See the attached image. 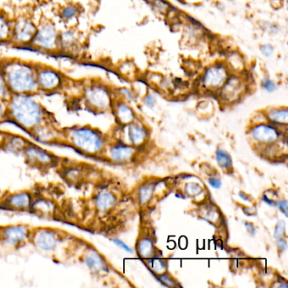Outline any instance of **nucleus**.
<instances>
[{"label": "nucleus", "mask_w": 288, "mask_h": 288, "mask_svg": "<svg viewBox=\"0 0 288 288\" xmlns=\"http://www.w3.org/2000/svg\"><path fill=\"white\" fill-rule=\"evenodd\" d=\"M36 95H11L5 122L15 125L32 139L53 146L60 125L53 113L36 99Z\"/></svg>", "instance_id": "1"}, {"label": "nucleus", "mask_w": 288, "mask_h": 288, "mask_svg": "<svg viewBox=\"0 0 288 288\" xmlns=\"http://www.w3.org/2000/svg\"><path fill=\"white\" fill-rule=\"evenodd\" d=\"M106 135L89 125H75L60 127L53 146L67 147L81 156L100 158L107 149Z\"/></svg>", "instance_id": "2"}, {"label": "nucleus", "mask_w": 288, "mask_h": 288, "mask_svg": "<svg viewBox=\"0 0 288 288\" xmlns=\"http://www.w3.org/2000/svg\"><path fill=\"white\" fill-rule=\"evenodd\" d=\"M0 69L11 95H38L36 65L13 58L0 62Z\"/></svg>", "instance_id": "3"}, {"label": "nucleus", "mask_w": 288, "mask_h": 288, "mask_svg": "<svg viewBox=\"0 0 288 288\" xmlns=\"http://www.w3.org/2000/svg\"><path fill=\"white\" fill-rule=\"evenodd\" d=\"M82 242L70 233L51 227H31L29 243L45 255H58V252L72 250L79 255Z\"/></svg>", "instance_id": "4"}, {"label": "nucleus", "mask_w": 288, "mask_h": 288, "mask_svg": "<svg viewBox=\"0 0 288 288\" xmlns=\"http://www.w3.org/2000/svg\"><path fill=\"white\" fill-rule=\"evenodd\" d=\"M19 155L23 156L27 166L43 173L57 170L64 159L44 147H39L29 139Z\"/></svg>", "instance_id": "5"}, {"label": "nucleus", "mask_w": 288, "mask_h": 288, "mask_svg": "<svg viewBox=\"0 0 288 288\" xmlns=\"http://www.w3.org/2000/svg\"><path fill=\"white\" fill-rule=\"evenodd\" d=\"M81 101L85 109L94 113H102L112 106L110 91L99 83H91L85 87Z\"/></svg>", "instance_id": "6"}, {"label": "nucleus", "mask_w": 288, "mask_h": 288, "mask_svg": "<svg viewBox=\"0 0 288 288\" xmlns=\"http://www.w3.org/2000/svg\"><path fill=\"white\" fill-rule=\"evenodd\" d=\"M59 31L56 26L47 22L37 26L30 46L43 52L53 53L59 50Z\"/></svg>", "instance_id": "7"}, {"label": "nucleus", "mask_w": 288, "mask_h": 288, "mask_svg": "<svg viewBox=\"0 0 288 288\" xmlns=\"http://www.w3.org/2000/svg\"><path fill=\"white\" fill-rule=\"evenodd\" d=\"M64 75L53 68L36 65V85L39 94H53L64 88Z\"/></svg>", "instance_id": "8"}, {"label": "nucleus", "mask_w": 288, "mask_h": 288, "mask_svg": "<svg viewBox=\"0 0 288 288\" xmlns=\"http://www.w3.org/2000/svg\"><path fill=\"white\" fill-rule=\"evenodd\" d=\"M31 229L27 224L0 226V243L16 249L24 247L29 243Z\"/></svg>", "instance_id": "9"}, {"label": "nucleus", "mask_w": 288, "mask_h": 288, "mask_svg": "<svg viewBox=\"0 0 288 288\" xmlns=\"http://www.w3.org/2000/svg\"><path fill=\"white\" fill-rule=\"evenodd\" d=\"M33 193L30 190L0 195V208L13 212H30L34 199Z\"/></svg>", "instance_id": "10"}, {"label": "nucleus", "mask_w": 288, "mask_h": 288, "mask_svg": "<svg viewBox=\"0 0 288 288\" xmlns=\"http://www.w3.org/2000/svg\"><path fill=\"white\" fill-rule=\"evenodd\" d=\"M36 26L31 19L26 17H19L13 22L12 33L10 42L19 46H27L31 44L35 34Z\"/></svg>", "instance_id": "11"}, {"label": "nucleus", "mask_w": 288, "mask_h": 288, "mask_svg": "<svg viewBox=\"0 0 288 288\" xmlns=\"http://www.w3.org/2000/svg\"><path fill=\"white\" fill-rule=\"evenodd\" d=\"M228 79V73L224 65H215L208 68L202 77V86L210 91L221 89Z\"/></svg>", "instance_id": "12"}, {"label": "nucleus", "mask_w": 288, "mask_h": 288, "mask_svg": "<svg viewBox=\"0 0 288 288\" xmlns=\"http://www.w3.org/2000/svg\"><path fill=\"white\" fill-rule=\"evenodd\" d=\"M80 259L94 275H101L108 272L104 257L94 248L85 246L80 254Z\"/></svg>", "instance_id": "13"}, {"label": "nucleus", "mask_w": 288, "mask_h": 288, "mask_svg": "<svg viewBox=\"0 0 288 288\" xmlns=\"http://www.w3.org/2000/svg\"><path fill=\"white\" fill-rule=\"evenodd\" d=\"M250 135L252 139L259 144H273L279 138V132L276 128L264 124L253 128Z\"/></svg>", "instance_id": "14"}, {"label": "nucleus", "mask_w": 288, "mask_h": 288, "mask_svg": "<svg viewBox=\"0 0 288 288\" xmlns=\"http://www.w3.org/2000/svg\"><path fill=\"white\" fill-rule=\"evenodd\" d=\"M94 207L100 213L108 212L115 207L117 198L113 193L106 190H99L92 197Z\"/></svg>", "instance_id": "15"}, {"label": "nucleus", "mask_w": 288, "mask_h": 288, "mask_svg": "<svg viewBox=\"0 0 288 288\" xmlns=\"http://www.w3.org/2000/svg\"><path fill=\"white\" fill-rule=\"evenodd\" d=\"M106 152H108V158L110 159L111 161L116 163H122L125 161H130V159L132 158L134 149L133 147L127 145L118 143L110 147L108 152L106 151L105 153Z\"/></svg>", "instance_id": "16"}, {"label": "nucleus", "mask_w": 288, "mask_h": 288, "mask_svg": "<svg viewBox=\"0 0 288 288\" xmlns=\"http://www.w3.org/2000/svg\"><path fill=\"white\" fill-rule=\"evenodd\" d=\"M243 85L237 77L228 79L226 83L221 87V96L227 101H233L240 96Z\"/></svg>", "instance_id": "17"}, {"label": "nucleus", "mask_w": 288, "mask_h": 288, "mask_svg": "<svg viewBox=\"0 0 288 288\" xmlns=\"http://www.w3.org/2000/svg\"><path fill=\"white\" fill-rule=\"evenodd\" d=\"M126 133L125 134V139H127L128 142L133 146H139L145 141L147 138V131L142 126L137 125H127L126 128ZM125 139V140H126Z\"/></svg>", "instance_id": "18"}, {"label": "nucleus", "mask_w": 288, "mask_h": 288, "mask_svg": "<svg viewBox=\"0 0 288 288\" xmlns=\"http://www.w3.org/2000/svg\"><path fill=\"white\" fill-rule=\"evenodd\" d=\"M59 49L60 50H72L79 42V37L75 30L67 29L59 31Z\"/></svg>", "instance_id": "19"}, {"label": "nucleus", "mask_w": 288, "mask_h": 288, "mask_svg": "<svg viewBox=\"0 0 288 288\" xmlns=\"http://www.w3.org/2000/svg\"><path fill=\"white\" fill-rule=\"evenodd\" d=\"M115 117L118 122L122 125H129L135 118V114L132 109L125 104H118L114 108Z\"/></svg>", "instance_id": "20"}, {"label": "nucleus", "mask_w": 288, "mask_h": 288, "mask_svg": "<svg viewBox=\"0 0 288 288\" xmlns=\"http://www.w3.org/2000/svg\"><path fill=\"white\" fill-rule=\"evenodd\" d=\"M12 27L13 22L6 15L0 14V43L10 41Z\"/></svg>", "instance_id": "21"}, {"label": "nucleus", "mask_w": 288, "mask_h": 288, "mask_svg": "<svg viewBox=\"0 0 288 288\" xmlns=\"http://www.w3.org/2000/svg\"><path fill=\"white\" fill-rule=\"evenodd\" d=\"M79 14V9L77 5H68L63 7L60 10L61 19L64 22H72L78 18Z\"/></svg>", "instance_id": "22"}, {"label": "nucleus", "mask_w": 288, "mask_h": 288, "mask_svg": "<svg viewBox=\"0 0 288 288\" xmlns=\"http://www.w3.org/2000/svg\"><path fill=\"white\" fill-rule=\"evenodd\" d=\"M267 117L270 120L276 124H286L288 118V111L285 108H276L270 111Z\"/></svg>", "instance_id": "23"}, {"label": "nucleus", "mask_w": 288, "mask_h": 288, "mask_svg": "<svg viewBox=\"0 0 288 288\" xmlns=\"http://www.w3.org/2000/svg\"><path fill=\"white\" fill-rule=\"evenodd\" d=\"M154 252V245L149 238H143L138 244V253L143 258H149Z\"/></svg>", "instance_id": "24"}, {"label": "nucleus", "mask_w": 288, "mask_h": 288, "mask_svg": "<svg viewBox=\"0 0 288 288\" xmlns=\"http://www.w3.org/2000/svg\"><path fill=\"white\" fill-rule=\"evenodd\" d=\"M216 155L219 166H221L223 169L232 168L233 161H232L230 155L228 152H224L222 150H217Z\"/></svg>", "instance_id": "25"}, {"label": "nucleus", "mask_w": 288, "mask_h": 288, "mask_svg": "<svg viewBox=\"0 0 288 288\" xmlns=\"http://www.w3.org/2000/svg\"><path fill=\"white\" fill-rule=\"evenodd\" d=\"M154 184L147 183L139 189V201L141 204H146L149 201L153 195Z\"/></svg>", "instance_id": "26"}, {"label": "nucleus", "mask_w": 288, "mask_h": 288, "mask_svg": "<svg viewBox=\"0 0 288 288\" xmlns=\"http://www.w3.org/2000/svg\"><path fill=\"white\" fill-rule=\"evenodd\" d=\"M10 96H11V93L8 88L5 76L3 75L2 70L0 69V100L8 101Z\"/></svg>", "instance_id": "27"}, {"label": "nucleus", "mask_w": 288, "mask_h": 288, "mask_svg": "<svg viewBox=\"0 0 288 288\" xmlns=\"http://www.w3.org/2000/svg\"><path fill=\"white\" fill-rule=\"evenodd\" d=\"M152 270L157 274H162L167 270V265L161 259H154L152 262Z\"/></svg>", "instance_id": "28"}, {"label": "nucleus", "mask_w": 288, "mask_h": 288, "mask_svg": "<svg viewBox=\"0 0 288 288\" xmlns=\"http://www.w3.org/2000/svg\"><path fill=\"white\" fill-rule=\"evenodd\" d=\"M186 192L190 195H197L201 192V187L195 182H190L186 185Z\"/></svg>", "instance_id": "29"}, {"label": "nucleus", "mask_w": 288, "mask_h": 288, "mask_svg": "<svg viewBox=\"0 0 288 288\" xmlns=\"http://www.w3.org/2000/svg\"><path fill=\"white\" fill-rule=\"evenodd\" d=\"M285 229H286V224L284 221H279L276 225V229H275V234L274 237L276 239H280L285 233Z\"/></svg>", "instance_id": "30"}, {"label": "nucleus", "mask_w": 288, "mask_h": 288, "mask_svg": "<svg viewBox=\"0 0 288 288\" xmlns=\"http://www.w3.org/2000/svg\"><path fill=\"white\" fill-rule=\"evenodd\" d=\"M261 85L264 90L268 91V92H273L274 91L276 90V83L272 79H268V78L263 79Z\"/></svg>", "instance_id": "31"}, {"label": "nucleus", "mask_w": 288, "mask_h": 288, "mask_svg": "<svg viewBox=\"0 0 288 288\" xmlns=\"http://www.w3.org/2000/svg\"><path fill=\"white\" fill-rule=\"evenodd\" d=\"M7 113V101L0 100V125L5 124Z\"/></svg>", "instance_id": "32"}, {"label": "nucleus", "mask_w": 288, "mask_h": 288, "mask_svg": "<svg viewBox=\"0 0 288 288\" xmlns=\"http://www.w3.org/2000/svg\"><path fill=\"white\" fill-rule=\"evenodd\" d=\"M260 51H261V53L264 54V56L265 57H270V56L272 55V53L274 52V48L272 45H270V44H264V45H262L260 47Z\"/></svg>", "instance_id": "33"}, {"label": "nucleus", "mask_w": 288, "mask_h": 288, "mask_svg": "<svg viewBox=\"0 0 288 288\" xmlns=\"http://www.w3.org/2000/svg\"><path fill=\"white\" fill-rule=\"evenodd\" d=\"M156 98H155V96H152V95H148V96H146V98H145V104H146L147 107H149V108H153V107L156 105Z\"/></svg>", "instance_id": "34"}, {"label": "nucleus", "mask_w": 288, "mask_h": 288, "mask_svg": "<svg viewBox=\"0 0 288 288\" xmlns=\"http://www.w3.org/2000/svg\"><path fill=\"white\" fill-rule=\"evenodd\" d=\"M276 207L281 210V212H283L285 216H287V203L286 200L276 202Z\"/></svg>", "instance_id": "35"}, {"label": "nucleus", "mask_w": 288, "mask_h": 288, "mask_svg": "<svg viewBox=\"0 0 288 288\" xmlns=\"http://www.w3.org/2000/svg\"><path fill=\"white\" fill-rule=\"evenodd\" d=\"M113 243H116V244L118 245V247L121 248V249H122L124 250H125L126 252H133L132 249L129 247L127 244H125V243L121 240H118V239H113Z\"/></svg>", "instance_id": "36"}, {"label": "nucleus", "mask_w": 288, "mask_h": 288, "mask_svg": "<svg viewBox=\"0 0 288 288\" xmlns=\"http://www.w3.org/2000/svg\"><path fill=\"white\" fill-rule=\"evenodd\" d=\"M208 182H209L210 185H211L212 188H214V189H220V188H221V181L220 180L219 178L212 177V178H209Z\"/></svg>", "instance_id": "37"}, {"label": "nucleus", "mask_w": 288, "mask_h": 288, "mask_svg": "<svg viewBox=\"0 0 288 288\" xmlns=\"http://www.w3.org/2000/svg\"><path fill=\"white\" fill-rule=\"evenodd\" d=\"M277 247H278L279 250L282 251H285L287 248V243H286V241L283 240L282 238H280L278 242H277Z\"/></svg>", "instance_id": "38"}, {"label": "nucleus", "mask_w": 288, "mask_h": 288, "mask_svg": "<svg viewBox=\"0 0 288 288\" xmlns=\"http://www.w3.org/2000/svg\"><path fill=\"white\" fill-rule=\"evenodd\" d=\"M245 225H246L247 228H249V232H250V233H254V232H255V228L253 227L252 224L246 223Z\"/></svg>", "instance_id": "39"}, {"label": "nucleus", "mask_w": 288, "mask_h": 288, "mask_svg": "<svg viewBox=\"0 0 288 288\" xmlns=\"http://www.w3.org/2000/svg\"><path fill=\"white\" fill-rule=\"evenodd\" d=\"M122 92H124V93H125V95L127 96V97H129V98H133L132 95H131V93H130V91H129V90L122 89Z\"/></svg>", "instance_id": "40"}, {"label": "nucleus", "mask_w": 288, "mask_h": 288, "mask_svg": "<svg viewBox=\"0 0 288 288\" xmlns=\"http://www.w3.org/2000/svg\"><path fill=\"white\" fill-rule=\"evenodd\" d=\"M0 132H1V130H0Z\"/></svg>", "instance_id": "41"}]
</instances>
